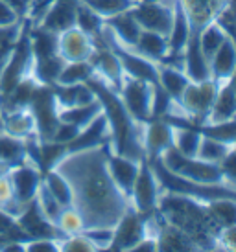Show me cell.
I'll return each mask as SVG.
<instances>
[{
    "mask_svg": "<svg viewBox=\"0 0 236 252\" xmlns=\"http://www.w3.org/2000/svg\"><path fill=\"white\" fill-rule=\"evenodd\" d=\"M109 142L67 149L52 169L59 171L69 182L72 208L83 221V230L115 228L129 210V199L111 177Z\"/></svg>",
    "mask_w": 236,
    "mask_h": 252,
    "instance_id": "obj_1",
    "label": "cell"
},
{
    "mask_svg": "<svg viewBox=\"0 0 236 252\" xmlns=\"http://www.w3.org/2000/svg\"><path fill=\"white\" fill-rule=\"evenodd\" d=\"M157 214L170 224L187 232L201 251H216V236L220 226L214 223L201 197L162 188Z\"/></svg>",
    "mask_w": 236,
    "mask_h": 252,
    "instance_id": "obj_2",
    "label": "cell"
},
{
    "mask_svg": "<svg viewBox=\"0 0 236 252\" xmlns=\"http://www.w3.org/2000/svg\"><path fill=\"white\" fill-rule=\"evenodd\" d=\"M87 83L94 91L96 98L100 99L109 129H111L109 149L113 153L124 155L135 160H144L146 158L144 157V124L146 122H139L133 118L122 103L118 92L107 87L94 74L87 79Z\"/></svg>",
    "mask_w": 236,
    "mask_h": 252,
    "instance_id": "obj_3",
    "label": "cell"
},
{
    "mask_svg": "<svg viewBox=\"0 0 236 252\" xmlns=\"http://www.w3.org/2000/svg\"><path fill=\"white\" fill-rule=\"evenodd\" d=\"M159 162L168 173L181 179L185 182L196 184V186H210V188H227V181L223 177L222 166L205 162L197 157H187L181 155L177 149L170 147L164 153L157 157ZM229 189V188H227Z\"/></svg>",
    "mask_w": 236,
    "mask_h": 252,
    "instance_id": "obj_4",
    "label": "cell"
},
{
    "mask_svg": "<svg viewBox=\"0 0 236 252\" xmlns=\"http://www.w3.org/2000/svg\"><path fill=\"white\" fill-rule=\"evenodd\" d=\"M218 83L214 79H205V81H190L185 89L183 96L179 99L181 109L185 111L188 126H197L203 124L207 118L210 107L214 103Z\"/></svg>",
    "mask_w": 236,
    "mask_h": 252,
    "instance_id": "obj_5",
    "label": "cell"
},
{
    "mask_svg": "<svg viewBox=\"0 0 236 252\" xmlns=\"http://www.w3.org/2000/svg\"><path fill=\"white\" fill-rule=\"evenodd\" d=\"M124 107L135 120L148 122L153 118V99H155V83L146 79L125 76L124 83L118 91Z\"/></svg>",
    "mask_w": 236,
    "mask_h": 252,
    "instance_id": "obj_6",
    "label": "cell"
},
{
    "mask_svg": "<svg viewBox=\"0 0 236 252\" xmlns=\"http://www.w3.org/2000/svg\"><path fill=\"white\" fill-rule=\"evenodd\" d=\"M174 13L175 0H142L131 9V15L140 24V28L155 32L166 39L172 32Z\"/></svg>",
    "mask_w": 236,
    "mask_h": 252,
    "instance_id": "obj_7",
    "label": "cell"
},
{
    "mask_svg": "<svg viewBox=\"0 0 236 252\" xmlns=\"http://www.w3.org/2000/svg\"><path fill=\"white\" fill-rule=\"evenodd\" d=\"M160 193H162V184H160L155 169L148 160H142L137 181L129 193V206L142 216H152L157 212Z\"/></svg>",
    "mask_w": 236,
    "mask_h": 252,
    "instance_id": "obj_8",
    "label": "cell"
},
{
    "mask_svg": "<svg viewBox=\"0 0 236 252\" xmlns=\"http://www.w3.org/2000/svg\"><path fill=\"white\" fill-rule=\"evenodd\" d=\"M30 111L34 114L35 124H37V136L39 140L46 142L52 140L59 126L57 118V105L54 98L52 85H39L34 92V98L30 101Z\"/></svg>",
    "mask_w": 236,
    "mask_h": 252,
    "instance_id": "obj_9",
    "label": "cell"
},
{
    "mask_svg": "<svg viewBox=\"0 0 236 252\" xmlns=\"http://www.w3.org/2000/svg\"><path fill=\"white\" fill-rule=\"evenodd\" d=\"M7 175H9L11 184H13L15 199L24 210L30 203H34L37 188H39V184L42 181V169L32 158L26 157L22 162H17V164L9 166Z\"/></svg>",
    "mask_w": 236,
    "mask_h": 252,
    "instance_id": "obj_10",
    "label": "cell"
},
{
    "mask_svg": "<svg viewBox=\"0 0 236 252\" xmlns=\"http://www.w3.org/2000/svg\"><path fill=\"white\" fill-rule=\"evenodd\" d=\"M190 24V35H197L207 24L220 21L233 0H177Z\"/></svg>",
    "mask_w": 236,
    "mask_h": 252,
    "instance_id": "obj_11",
    "label": "cell"
},
{
    "mask_svg": "<svg viewBox=\"0 0 236 252\" xmlns=\"http://www.w3.org/2000/svg\"><path fill=\"white\" fill-rule=\"evenodd\" d=\"M98 42L78 26L57 33V56L65 63L72 61H90L96 54Z\"/></svg>",
    "mask_w": 236,
    "mask_h": 252,
    "instance_id": "obj_12",
    "label": "cell"
},
{
    "mask_svg": "<svg viewBox=\"0 0 236 252\" xmlns=\"http://www.w3.org/2000/svg\"><path fill=\"white\" fill-rule=\"evenodd\" d=\"M152 216H142L133 208L125 212V216L120 219V223L115 226V239H113L111 251L131 252V249L150 230Z\"/></svg>",
    "mask_w": 236,
    "mask_h": 252,
    "instance_id": "obj_13",
    "label": "cell"
},
{
    "mask_svg": "<svg viewBox=\"0 0 236 252\" xmlns=\"http://www.w3.org/2000/svg\"><path fill=\"white\" fill-rule=\"evenodd\" d=\"M92 63V68H94V76L98 79H102L107 87H111L113 91H120V87L124 83V68L118 61L117 54L113 52L107 44H104L102 41H98V48L96 54L90 59Z\"/></svg>",
    "mask_w": 236,
    "mask_h": 252,
    "instance_id": "obj_14",
    "label": "cell"
},
{
    "mask_svg": "<svg viewBox=\"0 0 236 252\" xmlns=\"http://www.w3.org/2000/svg\"><path fill=\"white\" fill-rule=\"evenodd\" d=\"M78 0H56L41 15V19L32 24V28L46 30L50 33H61L65 30L76 26Z\"/></svg>",
    "mask_w": 236,
    "mask_h": 252,
    "instance_id": "obj_15",
    "label": "cell"
},
{
    "mask_svg": "<svg viewBox=\"0 0 236 252\" xmlns=\"http://www.w3.org/2000/svg\"><path fill=\"white\" fill-rule=\"evenodd\" d=\"M210 79H214L218 87L231 81L236 74V37L229 32L225 41L210 57Z\"/></svg>",
    "mask_w": 236,
    "mask_h": 252,
    "instance_id": "obj_16",
    "label": "cell"
},
{
    "mask_svg": "<svg viewBox=\"0 0 236 252\" xmlns=\"http://www.w3.org/2000/svg\"><path fill=\"white\" fill-rule=\"evenodd\" d=\"M172 147V124L164 118H152L144 124V157L155 160Z\"/></svg>",
    "mask_w": 236,
    "mask_h": 252,
    "instance_id": "obj_17",
    "label": "cell"
},
{
    "mask_svg": "<svg viewBox=\"0 0 236 252\" xmlns=\"http://www.w3.org/2000/svg\"><path fill=\"white\" fill-rule=\"evenodd\" d=\"M157 217V252L159 251H179V252H190V251H201L199 245L194 239L188 236L187 232L170 224L155 212Z\"/></svg>",
    "mask_w": 236,
    "mask_h": 252,
    "instance_id": "obj_18",
    "label": "cell"
},
{
    "mask_svg": "<svg viewBox=\"0 0 236 252\" xmlns=\"http://www.w3.org/2000/svg\"><path fill=\"white\" fill-rule=\"evenodd\" d=\"M146 160V158H144ZM107 164H109V171L111 177L115 179V182L118 184V188L124 191V195L129 199V193L133 189V184L137 181V175L140 171L142 160H135L124 155L113 153L109 149V157H107Z\"/></svg>",
    "mask_w": 236,
    "mask_h": 252,
    "instance_id": "obj_19",
    "label": "cell"
},
{
    "mask_svg": "<svg viewBox=\"0 0 236 252\" xmlns=\"http://www.w3.org/2000/svg\"><path fill=\"white\" fill-rule=\"evenodd\" d=\"M233 118H236V85L231 79V81L218 87L214 103L210 107L203 124H218V122H225V120Z\"/></svg>",
    "mask_w": 236,
    "mask_h": 252,
    "instance_id": "obj_20",
    "label": "cell"
},
{
    "mask_svg": "<svg viewBox=\"0 0 236 252\" xmlns=\"http://www.w3.org/2000/svg\"><path fill=\"white\" fill-rule=\"evenodd\" d=\"M183 72L188 76L190 81H205L210 79V64L208 59L203 56L199 42H197V35H190L188 44L185 52H183Z\"/></svg>",
    "mask_w": 236,
    "mask_h": 252,
    "instance_id": "obj_21",
    "label": "cell"
},
{
    "mask_svg": "<svg viewBox=\"0 0 236 252\" xmlns=\"http://www.w3.org/2000/svg\"><path fill=\"white\" fill-rule=\"evenodd\" d=\"M104 24L109 28L115 39L120 41L122 44L125 46H131L135 48V44L139 41V35L142 28H140V24L135 21V17L131 15V9L129 11H124V13H118L115 17H109V19H105Z\"/></svg>",
    "mask_w": 236,
    "mask_h": 252,
    "instance_id": "obj_22",
    "label": "cell"
},
{
    "mask_svg": "<svg viewBox=\"0 0 236 252\" xmlns=\"http://www.w3.org/2000/svg\"><path fill=\"white\" fill-rule=\"evenodd\" d=\"M188 83H190V79H188V76L183 72L181 66L170 64V63L159 64V81H157V85H159L160 89L166 92L174 101L179 103L181 96H183L185 89L188 87Z\"/></svg>",
    "mask_w": 236,
    "mask_h": 252,
    "instance_id": "obj_23",
    "label": "cell"
},
{
    "mask_svg": "<svg viewBox=\"0 0 236 252\" xmlns=\"http://www.w3.org/2000/svg\"><path fill=\"white\" fill-rule=\"evenodd\" d=\"M4 131L19 138H32L37 136V124L30 107L15 109V111L4 114Z\"/></svg>",
    "mask_w": 236,
    "mask_h": 252,
    "instance_id": "obj_24",
    "label": "cell"
},
{
    "mask_svg": "<svg viewBox=\"0 0 236 252\" xmlns=\"http://www.w3.org/2000/svg\"><path fill=\"white\" fill-rule=\"evenodd\" d=\"M135 50L142 54L144 57L152 59L155 63H164L170 56V48H168V39L159 35L155 32H148L142 30L139 35V41L135 44Z\"/></svg>",
    "mask_w": 236,
    "mask_h": 252,
    "instance_id": "obj_25",
    "label": "cell"
},
{
    "mask_svg": "<svg viewBox=\"0 0 236 252\" xmlns=\"http://www.w3.org/2000/svg\"><path fill=\"white\" fill-rule=\"evenodd\" d=\"M214 223L220 228L236 224V195H218L203 199Z\"/></svg>",
    "mask_w": 236,
    "mask_h": 252,
    "instance_id": "obj_26",
    "label": "cell"
},
{
    "mask_svg": "<svg viewBox=\"0 0 236 252\" xmlns=\"http://www.w3.org/2000/svg\"><path fill=\"white\" fill-rule=\"evenodd\" d=\"M201 136L203 134L196 127L188 124H172V147L177 149L181 155L196 157L201 144Z\"/></svg>",
    "mask_w": 236,
    "mask_h": 252,
    "instance_id": "obj_27",
    "label": "cell"
},
{
    "mask_svg": "<svg viewBox=\"0 0 236 252\" xmlns=\"http://www.w3.org/2000/svg\"><path fill=\"white\" fill-rule=\"evenodd\" d=\"M102 111H104V109H102V103H100V99H96L94 103H89V105H76V107L57 109V118H59V122L70 124V126L78 127V129L81 131V129H85V127L89 126L90 122L96 118Z\"/></svg>",
    "mask_w": 236,
    "mask_h": 252,
    "instance_id": "obj_28",
    "label": "cell"
},
{
    "mask_svg": "<svg viewBox=\"0 0 236 252\" xmlns=\"http://www.w3.org/2000/svg\"><path fill=\"white\" fill-rule=\"evenodd\" d=\"M229 35V30L223 26L220 21H214L207 24L205 28L197 33V42H199V48H201L203 56L210 61V57L214 56V52L220 48V44L225 41V37Z\"/></svg>",
    "mask_w": 236,
    "mask_h": 252,
    "instance_id": "obj_29",
    "label": "cell"
},
{
    "mask_svg": "<svg viewBox=\"0 0 236 252\" xmlns=\"http://www.w3.org/2000/svg\"><path fill=\"white\" fill-rule=\"evenodd\" d=\"M28 157L26 153V140L13 136V134L0 131V162H4L7 166L22 162Z\"/></svg>",
    "mask_w": 236,
    "mask_h": 252,
    "instance_id": "obj_30",
    "label": "cell"
},
{
    "mask_svg": "<svg viewBox=\"0 0 236 252\" xmlns=\"http://www.w3.org/2000/svg\"><path fill=\"white\" fill-rule=\"evenodd\" d=\"M196 127L203 136L218 140L227 146H235L236 144V118L225 120V122H218V124H199Z\"/></svg>",
    "mask_w": 236,
    "mask_h": 252,
    "instance_id": "obj_31",
    "label": "cell"
},
{
    "mask_svg": "<svg viewBox=\"0 0 236 252\" xmlns=\"http://www.w3.org/2000/svg\"><path fill=\"white\" fill-rule=\"evenodd\" d=\"M42 184L48 188V191L57 199V203L61 204L63 208L72 206V193H70L69 182L65 181V177L56 171V169H46L42 173Z\"/></svg>",
    "mask_w": 236,
    "mask_h": 252,
    "instance_id": "obj_32",
    "label": "cell"
},
{
    "mask_svg": "<svg viewBox=\"0 0 236 252\" xmlns=\"http://www.w3.org/2000/svg\"><path fill=\"white\" fill-rule=\"evenodd\" d=\"M92 72H94V68H92V63H90V61H72V63H65L54 85L87 83V79L92 76Z\"/></svg>",
    "mask_w": 236,
    "mask_h": 252,
    "instance_id": "obj_33",
    "label": "cell"
},
{
    "mask_svg": "<svg viewBox=\"0 0 236 252\" xmlns=\"http://www.w3.org/2000/svg\"><path fill=\"white\" fill-rule=\"evenodd\" d=\"M76 26L83 30L87 35H90L98 42L102 28H104V19L98 13H94L90 7H87L83 2L78 0V9H76Z\"/></svg>",
    "mask_w": 236,
    "mask_h": 252,
    "instance_id": "obj_34",
    "label": "cell"
},
{
    "mask_svg": "<svg viewBox=\"0 0 236 252\" xmlns=\"http://www.w3.org/2000/svg\"><path fill=\"white\" fill-rule=\"evenodd\" d=\"M34 203H35V206L39 208V212L42 214L44 219H48L52 224L57 223V219H59V216H61L63 206L57 203L56 197L50 193L48 188L42 184V181H41V184H39V188H37Z\"/></svg>",
    "mask_w": 236,
    "mask_h": 252,
    "instance_id": "obj_35",
    "label": "cell"
},
{
    "mask_svg": "<svg viewBox=\"0 0 236 252\" xmlns=\"http://www.w3.org/2000/svg\"><path fill=\"white\" fill-rule=\"evenodd\" d=\"M85 6L90 7L94 13H98L102 19H109L118 13H124L135 7V0H79Z\"/></svg>",
    "mask_w": 236,
    "mask_h": 252,
    "instance_id": "obj_36",
    "label": "cell"
},
{
    "mask_svg": "<svg viewBox=\"0 0 236 252\" xmlns=\"http://www.w3.org/2000/svg\"><path fill=\"white\" fill-rule=\"evenodd\" d=\"M233 151V146H227V144H222L218 140H212V138H207V136H201V144H199V149H197V158H201L205 162H212V164H222L225 160V157Z\"/></svg>",
    "mask_w": 236,
    "mask_h": 252,
    "instance_id": "obj_37",
    "label": "cell"
},
{
    "mask_svg": "<svg viewBox=\"0 0 236 252\" xmlns=\"http://www.w3.org/2000/svg\"><path fill=\"white\" fill-rule=\"evenodd\" d=\"M0 208H4L7 214H11L15 217H19L22 214V206L15 199L13 184L7 175V169L0 173Z\"/></svg>",
    "mask_w": 236,
    "mask_h": 252,
    "instance_id": "obj_38",
    "label": "cell"
},
{
    "mask_svg": "<svg viewBox=\"0 0 236 252\" xmlns=\"http://www.w3.org/2000/svg\"><path fill=\"white\" fill-rule=\"evenodd\" d=\"M56 226L59 228L63 236H72V234H79L83 232V221L72 206H67L61 210V216L57 219Z\"/></svg>",
    "mask_w": 236,
    "mask_h": 252,
    "instance_id": "obj_39",
    "label": "cell"
},
{
    "mask_svg": "<svg viewBox=\"0 0 236 252\" xmlns=\"http://www.w3.org/2000/svg\"><path fill=\"white\" fill-rule=\"evenodd\" d=\"M59 252H98V251L83 232H79V234L65 236V238L59 239Z\"/></svg>",
    "mask_w": 236,
    "mask_h": 252,
    "instance_id": "obj_40",
    "label": "cell"
},
{
    "mask_svg": "<svg viewBox=\"0 0 236 252\" xmlns=\"http://www.w3.org/2000/svg\"><path fill=\"white\" fill-rule=\"evenodd\" d=\"M83 234L92 241L96 251H111L113 239H115V228H90L83 230Z\"/></svg>",
    "mask_w": 236,
    "mask_h": 252,
    "instance_id": "obj_41",
    "label": "cell"
},
{
    "mask_svg": "<svg viewBox=\"0 0 236 252\" xmlns=\"http://www.w3.org/2000/svg\"><path fill=\"white\" fill-rule=\"evenodd\" d=\"M24 252H59V239L35 238L24 241Z\"/></svg>",
    "mask_w": 236,
    "mask_h": 252,
    "instance_id": "obj_42",
    "label": "cell"
},
{
    "mask_svg": "<svg viewBox=\"0 0 236 252\" xmlns=\"http://www.w3.org/2000/svg\"><path fill=\"white\" fill-rule=\"evenodd\" d=\"M216 251L236 252V224L225 226V228L218 230V236H216Z\"/></svg>",
    "mask_w": 236,
    "mask_h": 252,
    "instance_id": "obj_43",
    "label": "cell"
},
{
    "mask_svg": "<svg viewBox=\"0 0 236 252\" xmlns=\"http://www.w3.org/2000/svg\"><path fill=\"white\" fill-rule=\"evenodd\" d=\"M22 19L24 17H22L17 7L7 4L6 0H0V26H11V24L21 22Z\"/></svg>",
    "mask_w": 236,
    "mask_h": 252,
    "instance_id": "obj_44",
    "label": "cell"
},
{
    "mask_svg": "<svg viewBox=\"0 0 236 252\" xmlns=\"http://www.w3.org/2000/svg\"><path fill=\"white\" fill-rule=\"evenodd\" d=\"M56 0H32V4L28 7V13H26V21L30 22V26L41 19V15L48 9L50 4H54Z\"/></svg>",
    "mask_w": 236,
    "mask_h": 252,
    "instance_id": "obj_45",
    "label": "cell"
},
{
    "mask_svg": "<svg viewBox=\"0 0 236 252\" xmlns=\"http://www.w3.org/2000/svg\"><path fill=\"white\" fill-rule=\"evenodd\" d=\"M15 224H17V217L11 216V214H7L4 208H0V238H2V236H7V238H9V234H11V230L15 228Z\"/></svg>",
    "mask_w": 236,
    "mask_h": 252,
    "instance_id": "obj_46",
    "label": "cell"
},
{
    "mask_svg": "<svg viewBox=\"0 0 236 252\" xmlns=\"http://www.w3.org/2000/svg\"><path fill=\"white\" fill-rule=\"evenodd\" d=\"M7 4H11L13 7H17L19 11H21V15L24 17V9H22V6H21V0H6Z\"/></svg>",
    "mask_w": 236,
    "mask_h": 252,
    "instance_id": "obj_47",
    "label": "cell"
},
{
    "mask_svg": "<svg viewBox=\"0 0 236 252\" xmlns=\"http://www.w3.org/2000/svg\"><path fill=\"white\" fill-rule=\"evenodd\" d=\"M30 4H32V0H21V6H22V9H24V19H26V13H28Z\"/></svg>",
    "mask_w": 236,
    "mask_h": 252,
    "instance_id": "obj_48",
    "label": "cell"
},
{
    "mask_svg": "<svg viewBox=\"0 0 236 252\" xmlns=\"http://www.w3.org/2000/svg\"><path fill=\"white\" fill-rule=\"evenodd\" d=\"M0 131H4V112L0 109Z\"/></svg>",
    "mask_w": 236,
    "mask_h": 252,
    "instance_id": "obj_49",
    "label": "cell"
},
{
    "mask_svg": "<svg viewBox=\"0 0 236 252\" xmlns=\"http://www.w3.org/2000/svg\"><path fill=\"white\" fill-rule=\"evenodd\" d=\"M7 168H9L7 164H4V162H0V173H2V171H6Z\"/></svg>",
    "mask_w": 236,
    "mask_h": 252,
    "instance_id": "obj_50",
    "label": "cell"
},
{
    "mask_svg": "<svg viewBox=\"0 0 236 252\" xmlns=\"http://www.w3.org/2000/svg\"><path fill=\"white\" fill-rule=\"evenodd\" d=\"M233 151H236V144H235V146H233Z\"/></svg>",
    "mask_w": 236,
    "mask_h": 252,
    "instance_id": "obj_51",
    "label": "cell"
},
{
    "mask_svg": "<svg viewBox=\"0 0 236 252\" xmlns=\"http://www.w3.org/2000/svg\"><path fill=\"white\" fill-rule=\"evenodd\" d=\"M135 2H142V0H135Z\"/></svg>",
    "mask_w": 236,
    "mask_h": 252,
    "instance_id": "obj_52",
    "label": "cell"
}]
</instances>
